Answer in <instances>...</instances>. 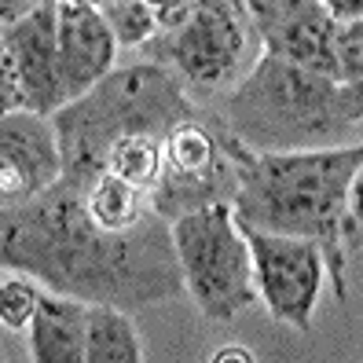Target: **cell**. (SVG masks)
Listing matches in <instances>:
<instances>
[{
    "label": "cell",
    "mask_w": 363,
    "mask_h": 363,
    "mask_svg": "<svg viewBox=\"0 0 363 363\" xmlns=\"http://www.w3.org/2000/svg\"><path fill=\"white\" fill-rule=\"evenodd\" d=\"M67 177L55 121L37 111H11L0 121V206H23Z\"/></svg>",
    "instance_id": "obj_10"
},
{
    "label": "cell",
    "mask_w": 363,
    "mask_h": 363,
    "mask_svg": "<svg viewBox=\"0 0 363 363\" xmlns=\"http://www.w3.org/2000/svg\"><path fill=\"white\" fill-rule=\"evenodd\" d=\"M45 0H0V26H15L18 18L33 15Z\"/></svg>",
    "instance_id": "obj_23"
},
{
    "label": "cell",
    "mask_w": 363,
    "mask_h": 363,
    "mask_svg": "<svg viewBox=\"0 0 363 363\" xmlns=\"http://www.w3.org/2000/svg\"><path fill=\"white\" fill-rule=\"evenodd\" d=\"M40 297H45V283L37 275L4 268V279H0V323L8 330H30L40 308Z\"/></svg>",
    "instance_id": "obj_18"
},
{
    "label": "cell",
    "mask_w": 363,
    "mask_h": 363,
    "mask_svg": "<svg viewBox=\"0 0 363 363\" xmlns=\"http://www.w3.org/2000/svg\"><path fill=\"white\" fill-rule=\"evenodd\" d=\"M118 48H147L162 33L158 8L151 0H103L99 4Z\"/></svg>",
    "instance_id": "obj_17"
},
{
    "label": "cell",
    "mask_w": 363,
    "mask_h": 363,
    "mask_svg": "<svg viewBox=\"0 0 363 363\" xmlns=\"http://www.w3.org/2000/svg\"><path fill=\"white\" fill-rule=\"evenodd\" d=\"M89 301L45 286L40 308L30 323V356L37 363H84Z\"/></svg>",
    "instance_id": "obj_13"
},
{
    "label": "cell",
    "mask_w": 363,
    "mask_h": 363,
    "mask_svg": "<svg viewBox=\"0 0 363 363\" xmlns=\"http://www.w3.org/2000/svg\"><path fill=\"white\" fill-rule=\"evenodd\" d=\"M250 37L257 33L242 0H199V8L180 26L162 30L143 48V59L169 67L187 89L213 92L246 77Z\"/></svg>",
    "instance_id": "obj_7"
},
{
    "label": "cell",
    "mask_w": 363,
    "mask_h": 363,
    "mask_svg": "<svg viewBox=\"0 0 363 363\" xmlns=\"http://www.w3.org/2000/svg\"><path fill=\"white\" fill-rule=\"evenodd\" d=\"M0 261L4 268L37 275L55 294L129 312L187 290L173 220L151 209L129 231L99 228L84 206V191L70 180L4 209Z\"/></svg>",
    "instance_id": "obj_1"
},
{
    "label": "cell",
    "mask_w": 363,
    "mask_h": 363,
    "mask_svg": "<svg viewBox=\"0 0 363 363\" xmlns=\"http://www.w3.org/2000/svg\"><path fill=\"white\" fill-rule=\"evenodd\" d=\"M118 40L96 4H70L59 0V59L67 99H81L114 70Z\"/></svg>",
    "instance_id": "obj_11"
},
{
    "label": "cell",
    "mask_w": 363,
    "mask_h": 363,
    "mask_svg": "<svg viewBox=\"0 0 363 363\" xmlns=\"http://www.w3.org/2000/svg\"><path fill=\"white\" fill-rule=\"evenodd\" d=\"M337 26H349V23H363V0H319Z\"/></svg>",
    "instance_id": "obj_21"
},
{
    "label": "cell",
    "mask_w": 363,
    "mask_h": 363,
    "mask_svg": "<svg viewBox=\"0 0 363 363\" xmlns=\"http://www.w3.org/2000/svg\"><path fill=\"white\" fill-rule=\"evenodd\" d=\"M143 341L129 308L89 305V330H84V363H140Z\"/></svg>",
    "instance_id": "obj_14"
},
{
    "label": "cell",
    "mask_w": 363,
    "mask_h": 363,
    "mask_svg": "<svg viewBox=\"0 0 363 363\" xmlns=\"http://www.w3.org/2000/svg\"><path fill=\"white\" fill-rule=\"evenodd\" d=\"M337 81L363 92V23L337 30Z\"/></svg>",
    "instance_id": "obj_19"
},
{
    "label": "cell",
    "mask_w": 363,
    "mask_h": 363,
    "mask_svg": "<svg viewBox=\"0 0 363 363\" xmlns=\"http://www.w3.org/2000/svg\"><path fill=\"white\" fill-rule=\"evenodd\" d=\"M246 228V224H242ZM246 239L253 250V279L257 297L264 301L275 323H286L290 330H312V312L319 305V290L327 279V253L312 239L279 235L264 228H246Z\"/></svg>",
    "instance_id": "obj_9"
},
{
    "label": "cell",
    "mask_w": 363,
    "mask_h": 363,
    "mask_svg": "<svg viewBox=\"0 0 363 363\" xmlns=\"http://www.w3.org/2000/svg\"><path fill=\"white\" fill-rule=\"evenodd\" d=\"M173 242L184 268V286L206 319L228 323L261 301L253 279V250L231 202L177 217Z\"/></svg>",
    "instance_id": "obj_5"
},
{
    "label": "cell",
    "mask_w": 363,
    "mask_h": 363,
    "mask_svg": "<svg viewBox=\"0 0 363 363\" xmlns=\"http://www.w3.org/2000/svg\"><path fill=\"white\" fill-rule=\"evenodd\" d=\"M349 220H352V242L363 239V165L349 187Z\"/></svg>",
    "instance_id": "obj_22"
},
{
    "label": "cell",
    "mask_w": 363,
    "mask_h": 363,
    "mask_svg": "<svg viewBox=\"0 0 363 363\" xmlns=\"http://www.w3.org/2000/svg\"><path fill=\"white\" fill-rule=\"evenodd\" d=\"M363 165V143L308 151L250 155L235 195V217L246 228L312 239L327 253L334 294L345 301V253L352 246L349 187Z\"/></svg>",
    "instance_id": "obj_2"
},
{
    "label": "cell",
    "mask_w": 363,
    "mask_h": 363,
    "mask_svg": "<svg viewBox=\"0 0 363 363\" xmlns=\"http://www.w3.org/2000/svg\"><path fill=\"white\" fill-rule=\"evenodd\" d=\"M0 103L4 114L37 111L55 114L67 99L59 59V0H45L15 26H0Z\"/></svg>",
    "instance_id": "obj_8"
},
{
    "label": "cell",
    "mask_w": 363,
    "mask_h": 363,
    "mask_svg": "<svg viewBox=\"0 0 363 363\" xmlns=\"http://www.w3.org/2000/svg\"><path fill=\"white\" fill-rule=\"evenodd\" d=\"M253 151L235 140L224 118H187L165 133L162 180L151 191V209L165 220L217 202H235L242 165Z\"/></svg>",
    "instance_id": "obj_6"
},
{
    "label": "cell",
    "mask_w": 363,
    "mask_h": 363,
    "mask_svg": "<svg viewBox=\"0 0 363 363\" xmlns=\"http://www.w3.org/2000/svg\"><path fill=\"white\" fill-rule=\"evenodd\" d=\"M84 206H89L92 220L111 231H129L136 228L147 213H151V191H143L114 173H99L84 187Z\"/></svg>",
    "instance_id": "obj_15"
},
{
    "label": "cell",
    "mask_w": 363,
    "mask_h": 363,
    "mask_svg": "<svg viewBox=\"0 0 363 363\" xmlns=\"http://www.w3.org/2000/svg\"><path fill=\"white\" fill-rule=\"evenodd\" d=\"M162 162H165V136H125L111 147L103 173H114L143 191H155L162 180Z\"/></svg>",
    "instance_id": "obj_16"
},
{
    "label": "cell",
    "mask_w": 363,
    "mask_h": 363,
    "mask_svg": "<svg viewBox=\"0 0 363 363\" xmlns=\"http://www.w3.org/2000/svg\"><path fill=\"white\" fill-rule=\"evenodd\" d=\"M70 4H96V8H99L103 0H70Z\"/></svg>",
    "instance_id": "obj_25"
},
{
    "label": "cell",
    "mask_w": 363,
    "mask_h": 363,
    "mask_svg": "<svg viewBox=\"0 0 363 363\" xmlns=\"http://www.w3.org/2000/svg\"><path fill=\"white\" fill-rule=\"evenodd\" d=\"M337 30L341 26L319 8V0H308L297 11L283 15L279 23L261 30L257 45H261V52L286 59L294 67L337 77Z\"/></svg>",
    "instance_id": "obj_12"
},
{
    "label": "cell",
    "mask_w": 363,
    "mask_h": 363,
    "mask_svg": "<svg viewBox=\"0 0 363 363\" xmlns=\"http://www.w3.org/2000/svg\"><path fill=\"white\" fill-rule=\"evenodd\" d=\"M199 106L187 84L162 62L140 59L111 70L92 92L52 114L67 177L81 191L103 169L111 147L125 136H165L173 125L195 118Z\"/></svg>",
    "instance_id": "obj_4"
},
{
    "label": "cell",
    "mask_w": 363,
    "mask_h": 363,
    "mask_svg": "<svg viewBox=\"0 0 363 363\" xmlns=\"http://www.w3.org/2000/svg\"><path fill=\"white\" fill-rule=\"evenodd\" d=\"M224 125L253 155L334 147L363 125V92L261 52L231 89Z\"/></svg>",
    "instance_id": "obj_3"
},
{
    "label": "cell",
    "mask_w": 363,
    "mask_h": 363,
    "mask_svg": "<svg viewBox=\"0 0 363 363\" xmlns=\"http://www.w3.org/2000/svg\"><path fill=\"white\" fill-rule=\"evenodd\" d=\"M301 4H308V0H242L246 18H250V26H253L257 37H261V30H268L272 23H279L283 15L297 11Z\"/></svg>",
    "instance_id": "obj_20"
},
{
    "label": "cell",
    "mask_w": 363,
    "mask_h": 363,
    "mask_svg": "<svg viewBox=\"0 0 363 363\" xmlns=\"http://www.w3.org/2000/svg\"><path fill=\"white\" fill-rule=\"evenodd\" d=\"M257 363V352H253L250 345H220L217 352H209V363Z\"/></svg>",
    "instance_id": "obj_24"
}]
</instances>
